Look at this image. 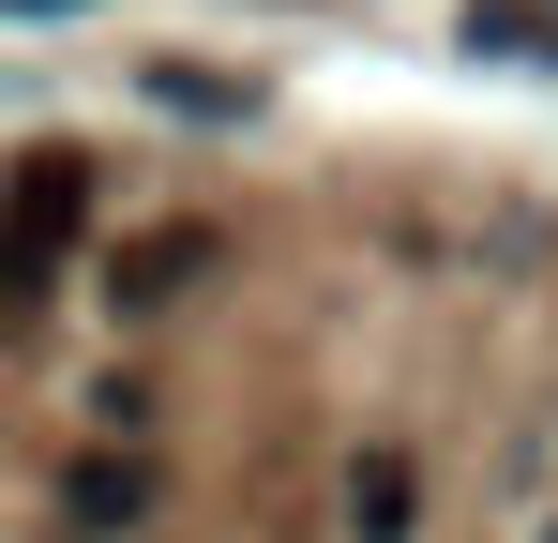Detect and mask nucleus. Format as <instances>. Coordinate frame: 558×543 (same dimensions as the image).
<instances>
[{"label":"nucleus","instance_id":"nucleus-5","mask_svg":"<svg viewBox=\"0 0 558 543\" xmlns=\"http://www.w3.org/2000/svg\"><path fill=\"white\" fill-rule=\"evenodd\" d=\"M348 529H363V543H408V452H363V468H348Z\"/></svg>","mask_w":558,"mask_h":543},{"label":"nucleus","instance_id":"nucleus-1","mask_svg":"<svg viewBox=\"0 0 558 543\" xmlns=\"http://www.w3.org/2000/svg\"><path fill=\"white\" fill-rule=\"evenodd\" d=\"M76 227H92V152H15V181H0V317L46 302V272L76 257Z\"/></svg>","mask_w":558,"mask_h":543},{"label":"nucleus","instance_id":"nucleus-4","mask_svg":"<svg viewBox=\"0 0 558 543\" xmlns=\"http://www.w3.org/2000/svg\"><path fill=\"white\" fill-rule=\"evenodd\" d=\"M468 46L483 61H558V15L544 0H468Z\"/></svg>","mask_w":558,"mask_h":543},{"label":"nucleus","instance_id":"nucleus-3","mask_svg":"<svg viewBox=\"0 0 558 543\" xmlns=\"http://www.w3.org/2000/svg\"><path fill=\"white\" fill-rule=\"evenodd\" d=\"M196 272H211V242H196V227H151V242H121V302L151 317V302H182Z\"/></svg>","mask_w":558,"mask_h":543},{"label":"nucleus","instance_id":"nucleus-6","mask_svg":"<svg viewBox=\"0 0 558 543\" xmlns=\"http://www.w3.org/2000/svg\"><path fill=\"white\" fill-rule=\"evenodd\" d=\"M15 15H76V0H15Z\"/></svg>","mask_w":558,"mask_h":543},{"label":"nucleus","instance_id":"nucleus-2","mask_svg":"<svg viewBox=\"0 0 558 543\" xmlns=\"http://www.w3.org/2000/svg\"><path fill=\"white\" fill-rule=\"evenodd\" d=\"M136 514H151V452H136V438H121V452H76V468H61V543H121Z\"/></svg>","mask_w":558,"mask_h":543}]
</instances>
